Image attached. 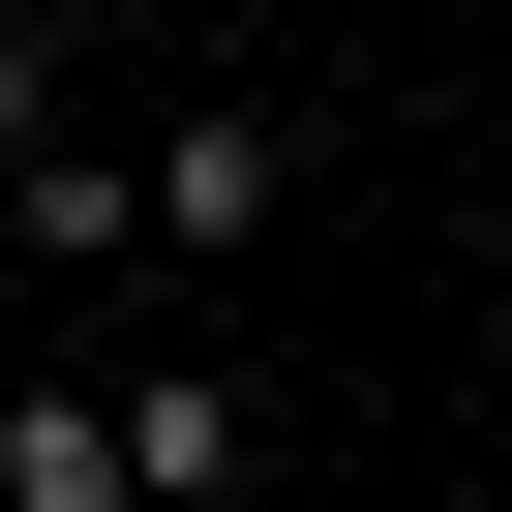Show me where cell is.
<instances>
[{
    "mask_svg": "<svg viewBox=\"0 0 512 512\" xmlns=\"http://www.w3.org/2000/svg\"><path fill=\"white\" fill-rule=\"evenodd\" d=\"M0 512H151V482H121V392H91V362H31V392H0Z\"/></svg>",
    "mask_w": 512,
    "mask_h": 512,
    "instance_id": "3957f363",
    "label": "cell"
},
{
    "mask_svg": "<svg viewBox=\"0 0 512 512\" xmlns=\"http://www.w3.org/2000/svg\"><path fill=\"white\" fill-rule=\"evenodd\" d=\"M241 241H272V91L121 121V272H241Z\"/></svg>",
    "mask_w": 512,
    "mask_h": 512,
    "instance_id": "6da1fadb",
    "label": "cell"
},
{
    "mask_svg": "<svg viewBox=\"0 0 512 512\" xmlns=\"http://www.w3.org/2000/svg\"><path fill=\"white\" fill-rule=\"evenodd\" d=\"M121 482H151V512H241V482H272L241 362H121Z\"/></svg>",
    "mask_w": 512,
    "mask_h": 512,
    "instance_id": "7a4b0ae2",
    "label": "cell"
},
{
    "mask_svg": "<svg viewBox=\"0 0 512 512\" xmlns=\"http://www.w3.org/2000/svg\"><path fill=\"white\" fill-rule=\"evenodd\" d=\"M61 121V0H0V151H31Z\"/></svg>",
    "mask_w": 512,
    "mask_h": 512,
    "instance_id": "277c9868",
    "label": "cell"
}]
</instances>
